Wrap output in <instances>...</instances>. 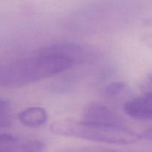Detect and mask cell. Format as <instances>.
Here are the masks:
<instances>
[{
    "mask_svg": "<svg viewBox=\"0 0 152 152\" xmlns=\"http://www.w3.org/2000/svg\"><path fill=\"white\" fill-rule=\"evenodd\" d=\"M38 53L65 56L78 62L86 59L87 51L83 46L71 42H62L42 48Z\"/></svg>",
    "mask_w": 152,
    "mask_h": 152,
    "instance_id": "obj_6",
    "label": "cell"
},
{
    "mask_svg": "<svg viewBox=\"0 0 152 152\" xmlns=\"http://www.w3.org/2000/svg\"><path fill=\"white\" fill-rule=\"evenodd\" d=\"M0 152H45V145L37 140L22 141L10 134H0Z\"/></svg>",
    "mask_w": 152,
    "mask_h": 152,
    "instance_id": "obj_4",
    "label": "cell"
},
{
    "mask_svg": "<svg viewBox=\"0 0 152 152\" xmlns=\"http://www.w3.org/2000/svg\"><path fill=\"white\" fill-rule=\"evenodd\" d=\"M123 109L134 120H152V92L130 99L125 103Z\"/></svg>",
    "mask_w": 152,
    "mask_h": 152,
    "instance_id": "obj_5",
    "label": "cell"
},
{
    "mask_svg": "<svg viewBox=\"0 0 152 152\" xmlns=\"http://www.w3.org/2000/svg\"><path fill=\"white\" fill-rule=\"evenodd\" d=\"M148 80H149L150 81H151V83H152V72L149 73V74H148Z\"/></svg>",
    "mask_w": 152,
    "mask_h": 152,
    "instance_id": "obj_12",
    "label": "cell"
},
{
    "mask_svg": "<svg viewBox=\"0 0 152 152\" xmlns=\"http://www.w3.org/2000/svg\"><path fill=\"white\" fill-rule=\"evenodd\" d=\"M82 120L90 123L125 126L124 121L118 114L108 106L100 103H92L88 105L83 111Z\"/></svg>",
    "mask_w": 152,
    "mask_h": 152,
    "instance_id": "obj_3",
    "label": "cell"
},
{
    "mask_svg": "<svg viewBox=\"0 0 152 152\" xmlns=\"http://www.w3.org/2000/svg\"><path fill=\"white\" fill-rule=\"evenodd\" d=\"M50 129L53 133L58 135L116 145L133 144L142 138V136L126 126L90 123L72 119L57 120L51 125Z\"/></svg>",
    "mask_w": 152,
    "mask_h": 152,
    "instance_id": "obj_2",
    "label": "cell"
},
{
    "mask_svg": "<svg viewBox=\"0 0 152 152\" xmlns=\"http://www.w3.org/2000/svg\"><path fill=\"white\" fill-rule=\"evenodd\" d=\"M19 122L29 128H39L48 121V113L45 108L39 106L27 108L18 116Z\"/></svg>",
    "mask_w": 152,
    "mask_h": 152,
    "instance_id": "obj_7",
    "label": "cell"
},
{
    "mask_svg": "<svg viewBox=\"0 0 152 152\" xmlns=\"http://www.w3.org/2000/svg\"><path fill=\"white\" fill-rule=\"evenodd\" d=\"M11 123L10 102L7 99L0 97V129L10 127Z\"/></svg>",
    "mask_w": 152,
    "mask_h": 152,
    "instance_id": "obj_8",
    "label": "cell"
},
{
    "mask_svg": "<svg viewBox=\"0 0 152 152\" xmlns=\"http://www.w3.org/2000/svg\"><path fill=\"white\" fill-rule=\"evenodd\" d=\"M74 64L70 58L36 52L28 57L0 65V87H22L57 75Z\"/></svg>",
    "mask_w": 152,
    "mask_h": 152,
    "instance_id": "obj_1",
    "label": "cell"
},
{
    "mask_svg": "<svg viewBox=\"0 0 152 152\" xmlns=\"http://www.w3.org/2000/svg\"><path fill=\"white\" fill-rule=\"evenodd\" d=\"M142 138L147 140L152 141V127L147 129L142 134Z\"/></svg>",
    "mask_w": 152,
    "mask_h": 152,
    "instance_id": "obj_11",
    "label": "cell"
},
{
    "mask_svg": "<svg viewBox=\"0 0 152 152\" xmlns=\"http://www.w3.org/2000/svg\"><path fill=\"white\" fill-rule=\"evenodd\" d=\"M54 152H117L112 148L98 145H86V146L65 147L57 149Z\"/></svg>",
    "mask_w": 152,
    "mask_h": 152,
    "instance_id": "obj_9",
    "label": "cell"
},
{
    "mask_svg": "<svg viewBox=\"0 0 152 152\" xmlns=\"http://www.w3.org/2000/svg\"><path fill=\"white\" fill-rule=\"evenodd\" d=\"M125 86L126 85L123 82H116V83H111L109 86H107L105 91L108 94L111 95V96H115V95L119 94L122 91L124 90Z\"/></svg>",
    "mask_w": 152,
    "mask_h": 152,
    "instance_id": "obj_10",
    "label": "cell"
}]
</instances>
